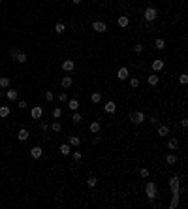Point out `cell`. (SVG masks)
I'll list each match as a JSON object with an SVG mask.
<instances>
[{"instance_id": "cell-1", "label": "cell", "mask_w": 188, "mask_h": 209, "mask_svg": "<svg viewBox=\"0 0 188 209\" xmlns=\"http://www.w3.org/2000/svg\"><path fill=\"white\" fill-rule=\"evenodd\" d=\"M145 192H147V196H149L151 203L154 206V198L158 196V190H156V185H154L153 181H147V185H145Z\"/></svg>"}, {"instance_id": "cell-2", "label": "cell", "mask_w": 188, "mask_h": 209, "mask_svg": "<svg viewBox=\"0 0 188 209\" xmlns=\"http://www.w3.org/2000/svg\"><path fill=\"white\" fill-rule=\"evenodd\" d=\"M130 121L134 124H141L143 121H145V113H141V111H134V113L130 115Z\"/></svg>"}, {"instance_id": "cell-3", "label": "cell", "mask_w": 188, "mask_h": 209, "mask_svg": "<svg viewBox=\"0 0 188 209\" xmlns=\"http://www.w3.org/2000/svg\"><path fill=\"white\" fill-rule=\"evenodd\" d=\"M179 187H181V181H179V177L175 175V177H171L169 179V188H171V192L173 194H179Z\"/></svg>"}, {"instance_id": "cell-4", "label": "cell", "mask_w": 188, "mask_h": 209, "mask_svg": "<svg viewBox=\"0 0 188 209\" xmlns=\"http://www.w3.org/2000/svg\"><path fill=\"white\" fill-rule=\"evenodd\" d=\"M156 10H154V8H147V10H145V21L147 23H153L154 21V19H156Z\"/></svg>"}, {"instance_id": "cell-5", "label": "cell", "mask_w": 188, "mask_h": 209, "mask_svg": "<svg viewBox=\"0 0 188 209\" xmlns=\"http://www.w3.org/2000/svg\"><path fill=\"white\" fill-rule=\"evenodd\" d=\"M92 29L96 30V32H105L107 30V25L103 21H94L92 23Z\"/></svg>"}, {"instance_id": "cell-6", "label": "cell", "mask_w": 188, "mask_h": 209, "mask_svg": "<svg viewBox=\"0 0 188 209\" xmlns=\"http://www.w3.org/2000/svg\"><path fill=\"white\" fill-rule=\"evenodd\" d=\"M128 75H130V72H128V68H119V72H117V77L121 79V81H124V79H128Z\"/></svg>"}, {"instance_id": "cell-7", "label": "cell", "mask_w": 188, "mask_h": 209, "mask_svg": "<svg viewBox=\"0 0 188 209\" xmlns=\"http://www.w3.org/2000/svg\"><path fill=\"white\" fill-rule=\"evenodd\" d=\"M30 115H32V119H42V115H43V109H42L40 106H36V107H32Z\"/></svg>"}, {"instance_id": "cell-8", "label": "cell", "mask_w": 188, "mask_h": 209, "mask_svg": "<svg viewBox=\"0 0 188 209\" xmlns=\"http://www.w3.org/2000/svg\"><path fill=\"white\" fill-rule=\"evenodd\" d=\"M58 151H60V155L66 156V155H70V153H71V145H70V143H62V145L58 147Z\"/></svg>"}, {"instance_id": "cell-9", "label": "cell", "mask_w": 188, "mask_h": 209, "mask_svg": "<svg viewBox=\"0 0 188 209\" xmlns=\"http://www.w3.org/2000/svg\"><path fill=\"white\" fill-rule=\"evenodd\" d=\"M30 155H32V158H42V155H43L42 147H32V149H30Z\"/></svg>"}, {"instance_id": "cell-10", "label": "cell", "mask_w": 188, "mask_h": 209, "mask_svg": "<svg viewBox=\"0 0 188 209\" xmlns=\"http://www.w3.org/2000/svg\"><path fill=\"white\" fill-rule=\"evenodd\" d=\"M74 68H75V62H74V60H64V62H62V70L71 72Z\"/></svg>"}, {"instance_id": "cell-11", "label": "cell", "mask_w": 188, "mask_h": 209, "mask_svg": "<svg viewBox=\"0 0 188 209\" xmlns=\"http://www.w3.org/2000/svg\"><path fill=\"white\" fill-rule=\"evenodd\" d=\"M6 98L8 100H17L19 98V91H13V89L6 91Z\"/></svg>"}, {"instance_id": "cell-12", "label": "cell", "mask_w": 188, "mask_h": 209, "mask_svg": "<svg viewBox=\"0 0 188 209\" xmlns=\"http://www.w3.org/2000/svg\"><path fill=\"white\" fill-rule=\"evenodd\" d=\"M103 109H105L107 113H115V111H117V104L115 102H107L105 106H103Z\"/></svg>"}, {"instance_id": "cell-13", "label": "cell", "mask_w": 188, "mask_h": 209, "mask_svg": "<svg viewBox=\"0 0 188 209\" xmlns=\"http://www.w3.org/2000/svg\"><path fill=\"white\" fill-rule=\"evenodd\" d=\"M153 70H154V72H160V70H164V60H160V59L153 60Z\"/></svg>"}, {"instance_id": "cell-14", "label": "cell", "mask_w": 188, "mask_h": 209, "mask_svg": "<svg viewBox=\"0 0 188 209\" xmlns=\"http://www.w3.org/2000/svg\"><path fill=\"white\" fill-rule=\"evenodd\" d=\"M71 83H74V79H71L70 75H66V77H64L62 81H60V85H62V89H70V87H71Z\"/></svg>"}, {"instance_id": "cell-15", "label": "cell", "mask_w": 188, "mask_h": 209, "mask_svg": "<svg viewBox=\"0 0 188 209\" xmlns=\"http://www.w3.org/2000/svg\"><path fill=\"white\" fill-rule=\"evenodd\" d=\"M177 147H179V139L177 138H171L169 141H167V149H169V151H175Z\"/></svg>"}, {"instance_id": "cell-16", "label": "cell", "mask_w": 188, "mask_h": 209, "mask_svg": "<svg viewBox=\"0 0 188 209\" xmlns=\"http://www.w3.org/2000/svg\"><path fill=\"white\" fill-rule=\"evenodd\" d=\"M15 60H17L19 64H25V62H26V53H23V51H17V55H15Z\"/></svg>"}, {"instance_id": "cell-17", "label": "cell", "mask_w": 188, "mask_h": 209, "mask_svg": "<svg viewBox=\"0 0 188 209\" xmlns=\"http://www.w3.org/2000/svg\"><path fill=\"white\" fill-rule=\"evenodd\" d=\"M100 128H102V124H100L98 121L90 123V132H92V134H98V132H100Z\"/></svg>"}, {"instance_id": "cell-18", "label": "cell", "mask_w": 188, "mask_h": 209, "mask_svg": "<svg viewBox=\"0 0 188 209\" xmlns=\"http://www.w3.org/2000/svg\"><path fill=\"white\" fill-rule=\"evenodd\" d=\"M68 143H70L71 147H77L79 143H81V139H79L77 136H70V139H68Z\"/></svg>"}, {"instance_id": "cell-19", "label": "cell", "mask_w": 188, "mask_h": 209, "mask_svg": "<svg viewBox=\"0 0 188 209\" xmlns=\"http://www.w3.org/2000/svg\"><path fill=\"white\" fill-rule=\"evenodd\" d=\"M28 130H25V128H23V130H19V134H17V138L21 139V141H25V139H28Z\"/></svg>"}, {"instance_id": "cell-20", "label": "cell", "mask_w": 188, "mask_h": 209, "mask_svg": "<svg viewBox=\"0 0 188 209\" xmlns=\"http://www.w3.org/2000/svg\"><path fill=\"white\" fill-rule=\"evenodd\" d=\"M147 81H149V85H153V87H154V85L158 83V75H156V74H151L149 77H147Z\"/></svg>"}, {"instance_id": "cell-21", "label": "cell", "mask_w": 188, "mask_h": 209, "mask_svg": "<svg viewBox=\"0 0 188 209\" xmlns=\"http://www.w3.org/2000/svg\"><path fill=\"white\" fill-rule=\"evenodd\" d=\"M167 134H169V128H167V126H164V124H162V126H158V136H162V138H164V136H167Z\"/></svg>"}, {"instance_id": "cell-22", "label": "cell", "mask_w": 188, "mask_h": 209, "mask_svg": "<svg viewBox=\"0 0 188 209\" xmlns=\"http://www.w3.org/2000/svg\"><path fill=\"white\" fill-rule=\"evenodd\" d=\"M117 23H119V26H122V29H124V26H128V17H126V15H121Z\"/></svg>"}, {"instance_id": "cell-23", "label": "cell", "mask_w": 188, "mask_h": 209, "mask_svg": "<svg viewBox=\"0 0 188 209\" xmlns=\"http://www.w3.org/2000/svg\"><path fill=\"white\" fill-rule=\"evenodd\" d=\"M166 162L169 164V166H173V164H177V156H175V155H167L166 156Z\"/></svg>"}, {"instance_id": "cell-24", "label": "cell", "mask_w": 188, "mask_h": 209, "mask_svg": "<svg viewBox=\"0 0 188 209\" xmlns=\"http://www.w3.org/2000/svg\"><path fill=\"white\" fill-rule=\"evenodd\" d=\"M179 206V194H173V200H171V203H169V209H175Z\"/></svg>"}, {"instance_id": "cell-25", "label": "cell", "mask_w": 188, "mask_h": 209, "mask_svg": "<svg viewBox=\"0 0 188 209\" xmlns=\"http://www.w3.org/2000/svg\"><path fill=\"white\" fill-rule=\"evenodd\" d=\"M0 87H2V89H8V87H10V77H0Z\"/></svg>"}, {"instance_id": "cell-26", "label": "cell", "mask_w": 188, "mask_h": 209, "mask_svg": "<svg viewBox=\"0 0 188 209\" xmlns=\"http://www.w3.org/2000/svg\"><path fill=\"white\" fill-rule=\"evenodd\" d=\"M68 107H70L71 111H77V107H79V102H77V100H70V104H68Z\"/></svg>"}, {"instance_id": "cell-27", "label": "cell", "mask_w": 188, "mask_h": 209, "mask_svg": "<svg viewBox=\"0 0 188 209\" xmlns=\"http://www.w3.org/2000/svg\"><path fill=\"white\" fill-rule=\"evenodd\" d=\"M8 115H10V107L2 106V107H0V117H8Z\"/></svg>"}, {"instance_id": "cell-28", "label": "cell", "mask_w": 188, "mask_h": 209, "mask_svg": "<svg viewBox=\"0 0 188 209\" xmlns=\"http://www.w3.org/2000/svg\"><path fill=\"white\" fill-rule=\"evenodd\" d=\"M154 45H156V49H164V47H166V42H164L162 38H158L156 42H154Z\"/></svg>"}, {"instance_id": "cell-29", "label": "cell", "mask_w": 188, "mask_h": 209, "mask_svg": "<svg viewBox=\"0 0 188 209\" xmlns=\"http://www.w3.org/2000/svg\"><path fill=\"white\" fill-rule=\"evenodd\" d=\"M51 128H53V130H55V132H57V134H58V132L62 130V124H60V123H57V121H55V123L51 124Z\"/></svg>"}, {"instance_id": "cell-30", "label": "cell", "mask_w": 188, "mask_h": 209, "mask_svg": "<svg viewBox=\"0 0 188 209\" xmlns=\"http://www.w3.org/2000/svg\"><path fill=\"white\" fill-rule=\"evenodd\" d=\"M53 117L55 119H60L62 117V109H60V107H55V109H53Z\"/></svg>"}, {"instance_id": "cell-31", "label": "cell", "mask_w": 188, "mask_h": 209, "mask_svg": "<svg viewBox=\"0 0 188 209\" xmlns=\"http://www.w3.org/2000/svg\"><path fill=\"white\" fill-rule=\"evenodd\" d=\"M90 100H92V102H94V104H98V102H100V100H102V94H100V92H94V94H92V96H90Z\"/></svg>"}, {"instance_id": "cell-32", "label": "cell", "mask_w": 188, "mask_h": 209, "mask_svg": "<svg viewBox=\"0 0 188 209\" xmlns=\"http://www.w3.org/2000/svg\"><path fill=\"white\" fill-rule=\"evenodd\" d=\"M130 87L137 89V87H139V79H137V77H130Z\"/></svg>"}, {"instance_id": "cell-33", "label": "cell", "mask_w": 188, "mask_h": 209, "mask_svg": "<svg viewBox=\"0 0 188 209\" xmlns=\"http://www.w3.org/2000/svg\"><path fill=\"white\" fill-rule=\"evenodd\" d=\"M55 30H57V34H62V32L66 30V26H64L62 23H57V26H55Z\"/></svg>"}, {"instance_id": "cell-34", "label": "cell", "mask_w": 188, "mask_h": 209, "mask_svg": "<svg viewBox=\"0 0 188 209\" xmlns=\"http://www.w3.org/2000/svg\"><path fill=\"white\" fill-rule=\"evenodd\" d=\"M45 100H47V102H53V100H55V94H53L51 91H47V92H45Z\"/></svg>"}, {"instance_id": "cell-35", "label": "cell", "mask_w": 188, "mask_h": 209, "mask_svg": "<svg viewBox=\"0 0 188 209\" xmlns=\"http://www.w3.org/2000/svg\"><path fill=\"white\" fill-rule=\"evenodd\" d=\"M96 183H98V179H96V177H89V181H87L89 187H96Z\"/></svg>"}, {"instance_id": "cell-36", "label": "cell", "mask_w": 188, "mask_h": 209, "mask_svg": "<svg viewBox=\"0 0 188 209\" xmlns=\"http://www.w3.org/2000/svg\"><path fill=\"white\" fill-rule=\"evenodd\" d=\"M141 51H143V45H141V43H135V45H134V53H141Z\"/></svg>"}, {"instance_id": "cell-37", "label": "cell", "mask_w": 188, "mask_h": 209, "mask_svg": "<svg viewBox=\"0 0 188 209\" xmlns=\"http://www.w3.org/2000/svg\"><path fill=\"white\" fill-rule=\"evenodd\" d=\"M71 121L74 123H81V113H74L71 115Z\"/></svg>"}, {"instance_id": "cell-38", "label": "cell", "mask_w": 188, "mask_h": 209, "mask_svg": "<svg viewBox=\"0 0 188 209\" xmlns=\"http://www.w3.org/2000/svg\"><path fill=\"white\" fill-rule=\"evenodd\" d=\"M179 81H181L182 85H186V83H188V75H186V74H182L181 77H179Z\"/></svg>"}, {"instance_id": "cell-39", "label": "cell", "mask_w": 188, "mask_h": 209, "mask_svg": "<svg viewBox=\"0 0 188 209\" xmlns=\"http://www.w3.org/2000/svg\"><path fill=\"white\" fill-rule=\"evenodd\" d=\"M66 100H68L66 92H60V94H58V102H66Z\"/></svg>"}, {"instance_id": "cell-40", "label": "cell", "mask_w": 188, "mask_h": 209, "mask_svg": "<svg viewBox=\"0 0 188 209\" xmlns=\"http://www.w3.org/2000/svg\"><path fill=\"white\" fill-rule=\"evenodd\" d=\"M139 173H141V177H149V170H147V168H141Z\"/></svg>"}, {"instance_id": "cell-41", "label": "cell", "mask_w": 188, "mask_h": 209, "mask_svg": "<svg viewBox=\"0 0 188 209\" xmlns=\"http://www.w3.org/2000/svg\"><path fill=\"white\" fill-rule=\"evenodd\" d=\"M17 107H21V109H25V107H26V102H25V100H19Z\"/></svg>"}, {"instance_id": "cell-42", "label": "cell", "mask_w": 188, "mask_h": 209, "mask_svg": "<svg viewBox=\"0 0 188 209\" xmlns=\"http://www.w3.org/2000/svg\"><path fill=\"white\" fill-rule=\"evenodd\" d=\"M81 156H83V155H81L79 151H75V153H74V158H75V160H81Z\"/></svg>"}, {"instance_id": "cell-43", "label": "cell", "mask_w": 188, "mask_h": 209, "mask_svg": "<svg viewBox=\"0 0 188 209\" xmlns=\"http://www.w3.org/2000/svg\"><path fill=\"white\" fill-rule=\"evenodd\" d=\"M42 130H43V132H45V130H49V124H47V123H43V121H42Z\"/></svg>"}, {"instance_id": "cell-44", "label": "cell", "mask_w": 188, "mask_h": 209, "mask_svg": "<svg viewBox=\"0 0 188 209\" xmlns=\"http://www.w3.org/2000/svg\"><path fill=\"white\" fill-rule=\"evenodd\" d=\"M181 126H182V128L188 126V119H182V121H181Z\"/></svg>"}, {"instance_id": "cell-45", "label": "cell", "mask_w": 188, "mask_h": 209, "mask_svg": "<svg viewBox=\"0 0 188 209\" xmlns=\"http://www.w3.org/2000/svg\"><path fill=\"white\" fill-rule=\"evenodd\" d=\"M15 55H17V49H11V53H10V57H11V59H15Z\"/></svg>"}, {"instance_id": "cell-46", "label": "cell", "mask_w": 188, "mask_h": 209, "mask_svg": "<svg viewBox=\"0 0 188 209\" xmlns=\"http://www.w3.org/2000/svg\"><path fill=\"white\" fill-rule=\"evenodd\" d=\"M151 124H158V119L156 117H151Z\"/></svg>"}, {"instance_id": "cell-47", "label": "cell", "mask_w": 188, "mask_h": 209, "mask_svg": "<svg viewBox=\"0 0 188 209\" xmlns=\"http://www.w3.org/2000/svg\"><path fill=\"white\" fill-rule=\"evenodd\" d=\"M71 4H81V0H71Z\"/></svg>"}, {"instance_id": "cell-48", "label": "cell", "mask_w": 188, "mask_h": 209, "mask_svg": "<svg viewBox=\"0 0 188 209\" xmlns=\"http://www.w3.org/2000/svg\"><path fill=\"white\" fill-rule=\"evenodd\" d=\"M0 2H2V0H0Z\"/></svg>"}]
</instances>
